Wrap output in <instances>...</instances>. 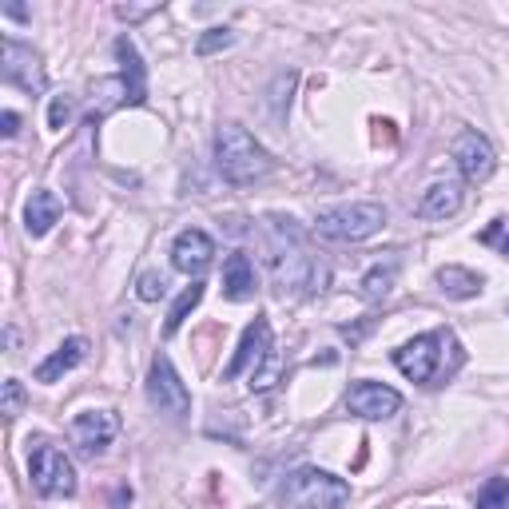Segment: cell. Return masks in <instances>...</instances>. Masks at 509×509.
I'll use <instances>...</instances> for the list:
<instances>
[{
    "label": "cell",
    "instance_id": "1",
    "mask_svg": "<svg viewBox=\"0 0 509 509\" xmlns=\"http://www.w3.org/2000/svg\"><path fill=\"white\" fill-rule=\"evenodd\" d=\"M267 275H271V287L279 295H318L327 283H330V271L327 263L310 251L303 227L295 220H283V215H271L267 220Z\"/></svg>",
    "mask_w": 509,
    "mask_h": 509
},
{
    "label": "cell",
    "instance_id": "2",
    "mask_svg": "<svg viewBox=\"0 0 509 509\" xmlns=\"http://www.w3.org/2000/svg\"><path fill=\"white\" fill-rule=\"evenodd\" d=\"M394 367L406 374L410 382L434 387V382L450 378V374L462 367L458 338H454L450 330H426V335H418L414 342L394 350Z\"/></svg>",
    "mask_w": 509,
    "mask_h": 509
},
{
    "label": "cell",
    "instance_id": "3",
    "mask_svg": "<svg viewBox=\"0 0 509 509\" xmlns=\"http://www.w3.org/2000/svg\"><path fill=\"white\" fill-rule=\"evenodd\" d=\"M215 168H220V175L227 183L247 187V183L263 180L275 163H271V155H267V148L247 128L223 123V128L215 132Z\"/></svg>",
    "mask_w": 509,
    "mask_h": 509
},
{
    "label": "cell",
    "instance_id": "4",
    "mask_svg": "<svg viewBox=\"0 0 509 509\" xmlns=\"http://www.w3.org/2000/svg\"><path fill=\"white\" fill-rule=\"evenodd\" d=\"M347 502L350 485L327 470H315V465L287 474L279 485V509H342Z\"/></svg>",
    "mask_w": 509,
    "mask_h": 509
},
{
    "label": "cell",
    "instance_id": "5",
    "mask_svg": "<svg viewBox=\"0 0 509 509\" xmlns=\"http://www.w3.org/2000/svg\"><path fill=\"white\" fill-rule=\"evenodd\" d=\"M382 223H387V207L382 203H338V207L318 211L315 235L330 239V243H362V239H370Z\"/></svg>",
    "mask_w": 509,
    "mask_h": 509
},
{
    "label": "cell",
    "instance_id": "6",
    "mask_svg": "<svg viewBox=\"0 0 509 509\" xmlns=\"http://www.w3.org/2000/svg\"><path fill=\"white\" fill-rule=\"evenodd\" d=\"M28 474H33V485L40 497H72L76 494V470L64 458V450L48 442H36L33 454H28Z\"/></svg>",
    "mask_w": 509,
    "mask_h": 509
},
{
    "label": "cell",
    "instance_id": "7",
    "mask_svg": "<svg viewBox=\"0 0 509 509\" xmlns=\"http://www.w3.org/2000/svg\"><path fill=\"white\" fill-rule=\"evenodd\" d=\"M148 402L160 414H171V418H180V414L191 410V394H187L183 378L175 374L168 355H155L152 358V370H148Z\"/></svg>",
    "mask_w": 509,
    "mask_h": 509
},
{
    "label": "cell",
    "instance_id": "8",
    "mask_svg": "<svg viewBox=\"0 0 509 509\" xmlns=\"http://www.w3.org/2000/svg\"><path fill=\"white\" fill-rule=\"evenodd\" d=\"M116 434H120V414L116 410H84L68 426V442L76 445L84 458L103 454L112 442H116Z\"/></svg>",
    "mask_w": 509,
    "mask_h": 509
},
{
    "label": "cell",
    "instance_id": "9",
    "mask_svg": "<svg viewBox=\"0 0 509 509\" xmlns=\"http://www.w3.org/2000/svg\"><path fill=\"white\" fill-rule=\"evenodd\" d=\"M259 362H279L275 355V342H271V323L267 318H255L251 327L243 330V338H239V350H235V358L227 362V370H223V378L227 382H235L243 370H259Z\"/></svg>",
    "mask_w": 509,
    "mask_h": 509
},
{
    "label": "cell",
    "instance_id": "10",
    "mask_svg": "<svg viewBox=\"0 0 509 509\" xmlns=\"http://www.w3.org/2000/svg\"><path fill=\"white\" fill-rule=\"evenodd\" d=\"M398 406H402V394L382 387V382H355L347 394V410L355 414V418H367V422L390 418V414H398Z\"/></svg>",
    "mask_w": 509,
    "mask_h": 509
},
{
    "label": "cell",
    "instance_id": "11",
    "mask_svg": "<svg viewBox=\"0 0 509 509\" xmlns=\"http://www.w3.org/2000/svg\"><path fill=\"white\" fill-rule=\"evenodd\" d=\"M454 160H458V168L470 183H485L497 168V155L482 132H462V136L454 140Z\"/></svg>",
    "mask_w": 509,
    "mask_h": 509
},
{
    "label": "cell",
    "instance_id": "12",
    "mask_svg": "<svg viewBox=\"0 0 509 509\" xmlns=\"http://www.w3.org/2000/svg\"><path fill=\"white\" fill-rule=\"evenodd\" d=\"M211 259H215V239L207 235V231H200V227H187V231L175 235V243H171L175 271L200 279L207 267H211Z\"/></svg>",
    "mask_w": 509,
    "mask_h": 509
},
{
    "label": "cell",
    "instance_id": "13",
    "mask_svg": "<svg viewBox=\"0 0 509 509\" xmlns=\"http://www.w3.org/2000/svg\"><path fill=\"white\" fill-rule=\"evenodd\" d=\"M5 80L24 92H44V68H40V56L28 44L8 36L5 40Z\"/></svg>",
    "mask_w": 509,
    "mask_h": 509
},
{
    "label": "cell",
    "instance_id": "14",
    "mask_svg": "<svg viewBox=\"0 0 509 509\" xmlns=\"http://www.w3.org/2000/svg\"><path fill=\"white\" fill-rule=\"evenodd\" d=\"M116 56H120V84H123V103H143L148 100V68H143L136 44L128 36L116 40Z\"/></svg>",
    "mask_w": 509,
    "mask_h": 509
},
{
    "label": "cell",
    "instance_id": "15",
    "mask_svg": "<svg viewBox=\"0 0 509 509\" xmlns=\"http://www.w3.org/2000/svg\"><path fill=\"white\" fill-rule=\"evenodd\" d=\"M462 211V183L458 180H442L430 183L418 200V215L422 220H450Z\"/></svg>",
    "mask_w": 509,
    "mask_h": 509
},
{
    "label": "cell",
    "instance_id": "16",
    "mask_svg": "<svg viewBox=\"0 0 509 509\" xmlns=\"http://www.w3.org/2000/svg\"><path fill=\"white\" fill-rule=\"evenodd\" d=\"M88 358V338H64L52 355L36 367V382H60L68 370H76Z\"/></svg>",
    "mask_w": 509,
    "mask_h": 509
},
{
    "label": "cell",
    "instance_id": "17",
    "mask_svg": "<svg viewBox=\"0 0 509 509\" xmlns=\"http://www.w3.org/2000/svg\"><path fill=\"white\" fill-rule=\"evenodd\" d=\"M223 295L231 299V303H247V299L255 295V267L251 259L243 251H231L223 263Z\"/></svg>",
    "mask_w": 509,
    "mask_h": 509
},
{
    "label": "cell",
    "instance_id": "18",
    "mask_svg": "<svg viewBox=\"0 0 509 509\" xmlns=\"http://www.w3.org/2000/svg\"><path fill=\"white\" fill-rule=\"evenodd\" d=\"M60 220V200L52 191H33L24 203V227L28 235H48L52 223Z\"/></svg>",
    "mask_w": 509,
    "mask_h": 509
},
{
    "label": "cell",
    "instance_id": "19",
    "mask_svg": "<svg viewBox=\"0 0 509 509\" xmlns=\"http://www.w3.org/2000/svg\"><path fill=\"white\" fill-rule=\"evenodd\" d=\"M438 287H442V295H450V299H474V295H482L485 279L477 271H470V267L450 263V267L438 271Z\"/></svg>",
    "mask_w": 509,
    "mask_h": 509
},
{
    "label": "cell",
    "instance_id": "20",
    "mask_svg": "<svg viewBox=\"0 0 509 509\" xmlns=\"http://www.w3.org/2000/svg\"><path fill=\"white\" fill-rule=\"evenodd\" d=\"M394 275H398V259H387V263H374L370 271L362 275L358 295L367 299V303H378V299H387V295H390V287H394Z\"/></svg>",
    "mask_w": 509,
    "mask_h": 509
},
{
    "label": "cell",
    "instance_id": "21",
    "mask_svg": "<svg viewBox=\"0 0 509 509\" xmlns=\"http://www.w3.org/2000/svg\"><path fill=\"white\" fill-rule=\"evenodd\" d=\"M200 299H203V287H200V283H191V287H187L183 295L171 303V310H168V327H163V335H175V330H180V327L187 323V315H191V310L200 307Z\"/></svg>",
    "mask_w": 509,
    "mask_h": 509
},
{
    "label": "cell",
    "instance_id": "22",
    "mask_svg": "<svg viewBox=\"0 0 509 509\" xmlns=\"http://www.w3.org/2000/svg\"><path fill=\"white\" fill-rule=\"evenodd\" d=\"M477 509H509V477H490L477 490Z\"/></svg>",
    "mask_w": 509,
    "mask_h": 509
},
{
    "label": "cell",
    "instance_id": "23",
    "mask_svg": "<svg viewBox=\"0 0 509 509\" xmlns=\"http://www.w3.org/2000/svg\"><path fill=\"white\" fill-rule=\"evenodd\" d=\"M24 402H28L24 382L5 378V387H0V414H5V418H16V414L24 410Z\"/></svg>",
    "mask_w": 509,
    "mask_h": 509
},
{
    "label": "cell",
    "instance_id": "24",
    "mask_svg": "<svg viewBox=\"0 0 509 509\" xmlns=\"http://www.w3.org/2000/svg\"><path fill=\"white\" fill-rule=\"evenodd\" d=\"M231 44H235V33H231V28H211V33H203V36H200L195 52H200V56H211V52L231 48Z\"/></svg>",
    "mask_w": 509,
    "mask_h": 509
},
{
    "label": "cell",
    "instance_id": "25",
    "mask_svg": "<svg viewBox=\"0 0 509 509\" xmlns=\"http://www.w3.org/2000/svg\"><path fill=\"white\" fill-rule=\"evenodd\" d=\"M72 116H76V100H72V96H56V100H52V108H48V128L52 132L68 128Z\"/></svg>",
    "mask_w": 509,
    "mask_h": 509
},
{
    "label": "cell",
    "instance_id": "26",
    "mask_svg": "<svg viewBox=\"0 0 509 509\" xmlns=\"http://www.w3.org/2000/svg\"><path fill=\"white\" fill-rule=\"evenodd\" d=\"M477 243L497 247V251H502V255H509V231H505V223H502V220H494V223L482 231V235H477Z\"/></svg>",
    "mask_w": 509,
    "mask_h": 509
},
{
    "label": "cell",
    "instance_id": "27",
    "mask_svg": "<svg viewBox=\"0 0 509 509\" xmlns=\"http://www.w3.org/2000/svg\"><path fill=\"white\" fill-rule=\"evenodd\" d=\"M168 290V283H163V275H155V271H148V275H140V287H136V295L143 299V303H155V299Z\"/></svg>",
    "mask_w": 509,
    "mask_h": 509
},
{
    "label": "cell",
    "instance_id": "28",
    "mask_svg": "<svg viewBox=\"0 0 509 509\" xmlns=\"http://www.w3.org/2000/svg\"><path fill=\"white\" fill-rule=\"evenodd\" d=\"M148 13H155V8H132V5H120V8H116V16L128 20V24H132V20H143Z\"/></svg>",
    "mask_w": 509,
    "mask_h": 509
},
{
    "label": "cell",
    "instance_id": "29",
    "mask_svg": "<svg viewBox=\"0 0 509 509\" xmlns=\"http://www.w3.org/2000/svg\"><path fill=\"white\" fill-rule=\"evenodd\" d=\"M16 128H20V116L16 112H5V116H0V132H5V136H16Z\"/></svg>",
    "mask_w": 509,
    "mask_h": 509
}]
</instances>
